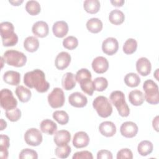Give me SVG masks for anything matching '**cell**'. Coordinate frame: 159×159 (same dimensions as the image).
<instances>
[{
	"instance_id": "cell-37",
	"label": "cell",
	"mask_w": 159,
	"mask_h": 159,
	"mask_svg": "<svg viewBox=\"0 0 159 159\" xmlns=\"http://www.w3.org/2000/svg\"><path fill=\"white\" fill-rule=\"evenodd\" d=\"M94 89L97 91H103L108 86V81L104 77H98L93 81Z\"/></svg>"
},
{
	"instance_id": "cell-40",
	"label": "cell",
	"mask_w": 159,
	"mask_h": 159,
	"mask_svg": "<svg viewBox=\"0 0 159 159\" xmlns=\"http://www.w3.org/2000/svg\"><path fill=\"white\" fill-rule=\"evenodd\" d=\"M19 158L20 159H37L38 154L36 151L30 148H24L19 153Z\"/></svg>"
},
{
	"instance_id": "cell-34",
	"label": "cell",
	"mask_w": 159,
	"mask_h": 159,
	"mask_svg": "<svg viewBox=\"0 0 159 159\" xmlns=\"http://www.w3.org/2000/svg\"><path fill=\"white\" fill-rule=\"evenodd\" d=\"M26 11L31 16H36L40 13L41 7L39 2L37 1H29L25 4Z\"/></svg>"
},
{
	"instance_id": "cell-29",
	"label": "cell",
	"mask_w": 159,
	"mask_h": 159,
	"mask_svg": "<svg viewBox=\"0 0 159 159\" xmlns=\"http://www.w3.org/2000/svg\"><path fill=\"white\" fill-rule=\"evenodd\" d=\"M9 138L6 135H1L0 139V157L6 159L8 157V148L9 147Z\"/></svg>"
},
{
	"instance_id": "cell-1",
	"label": "cell",
	"mask_w": 159,
	"mask_h": 159,
	"mask_svg": "<svg viewBox=\"0 0 159 159\" xmlns=\"http://www.w3.org/2000/svg\"><path fill=\"white\" fill-rule=\"evenodd\" d=\"M24 83L29 88H34L39 93H45L49 88L50 84L45 80V75L43 71L35 69L27 72L24 76Z\"/></svg>"
},
{
	"instance_id": "cell-31",
	"label": "cell",
	"mask_w": 159,
	"mask_h": 159,
	"mask_svg": "<svg viewBox=\"0 0 159 159\" xmlns=\"http://www.w3.org/2000/svg\"><path fill=\"white\" fill-rule=\"evenodd\" d=\"M137 151L142 156H147L153 151V144L149 140L141 141L137 147Z\"/></svg>"
},
{
	"instance_id": "cell-43",
	"label": "cell",
	"mask_w": 159,
	"mask_h": 159,
	"mask_svg": "<svg viewBox=\"0 0 159 159\" xmlns=\"http://www.w3.org/2000/svg\"><path fill=\"white\" fill-rule=\"evenodd\" d=\"M117 159H123V158L132 159L133 153L132 151L129 148H122L117 152Z\"/></svg>"
},
{
	"instance_id": "cell-3",
	"label": "cell",
	"mask_w": 159,
	"mask_h": 159,
	"mask_svg": "<svg viewBox=\"0 0 159 159\" xmlns=\"http://www.w3.org/2000/svg\"><path fill=\"white\" fill-rule=\"evenodd\" d=\"M112 104L116 107L119 114L122 117H127L130 114V109L125 102V96L121 91H112L109 97Z\"/></svg>"
},
{
	"instance_id": "cell-24",
	"label": "cell",
	"mask_w": 159,
	"mask_h": 159,
	"mask_svg": "<svg viewBox=\"0 0 159 159\" xmlns=\"http://www.w3.org/2000/svg\"><path fill=\"white\" fill-rule=\"evenodd\" d=\"M61 85L66 91L71 90L76 86V80L74 75L71 72H67L63 75L61 79Z\"/></svg>"
},
{
	"instance_id": "cell-48",
	"label": "cell",
	"mask_w": 159,
	"mask_h": 159,
	"mask_svg": "<svg viewBox=\"0 0 159 159\" xmlns=\"http://www.w3.org/2000/svg\"><path fill=\"white\" fill-rule=\"evenodd\" d=\"M9 2L12 5V6H19L21 3L23 2V1H9Z\"/></svg>"
},
{
	"instance_id": "cell-32",
	"label": "cell",
	"mask_w": 159,
	"mask_h": 159,
	"mask_svg": "<svg viewBox=\"0 0 159 159\" xmlns=\"http://www.w3.org/2000/svg\"><path fill=\"white\" fill-rule=\"evenodd\" d=\"M124 82L127 86L134 88L139 85L140 83V78L137 74L135 73H129L125 76Z\"/></svg>"
},
{
	"instance_id": "cell-20",
	"label": "cell",
	"mask_w": 159,
	"mask_h": 159,
	"mask_svg": "<svg viewBox=\"0 0 159 159\" xmlns=\"http://www.w3.org/2000/svg\"><path fill=\"white\" fill-rule=\"evenodd\" d=\"M99 130L102 135L106 137H111L116 134V127L111 121H104L100 124Z\"/></svg>"
},
{
	"instance_id": "cell-10",
	"label": "cell",
	"mask_w": 159,
	"mask_h": 159,
	"mask_svg": "<svg viewBox=\"0 0 159 159\" xmlns=\"http://www.w3.org/2000/svg\"><path fill=\"white\" fill-rule=\"evenodd\" d=\"M119 49V43L116 39L108 37L102 43V52L107 55H113Z\"/></svg>"
},
{
	"instance_id": "cell-47",
	"label": "cell",
	"mask_w": 159,
	"mask_h": 159,
	"mask_svg": "<svg viewBox=\"0 0 159 159\" xmlns=\"http://www.w3.org/2000/svg\"><path fill=\"white\" fill-rule=\"evenodd\" d=\"M152 125L154 129L158 132V116H157L152 121Z\"/></svg>"
},
{
	"instance_id": "cell-6",
	"label": "cell",
	"mask_w": 159,
	"mask_h": 159,
	"mask_svg": "<svg viewBox=\"0 0 159 159\" xmlns=\"http://www.w3.org/2000/svg\"><path fill=\"white\" fill-rule=\"evenodd\" d=\"M93 107L96 111L98 114L102 118L108 117L112 112V105L108 99L103 96H99L94 99Z\"/></svg>"
},
{
	"instance_id": "cell-28",
	"label": "cell",
	"mask_w": 159,
	"mask_h": 159,
	"mask_svg": "<svg viewBox=\"0 0 159 159\" xmlns=\"http://www.w3.org/2000/svg\"><path fill=\"white\" fill-rule=\"evenodd\" d=\"M109 20L112 24L120 25L124 22L125 20V15L119 9H114L110 12Z\"/></svg>"
},
{
	"instance_id": "cell-23",
	"label": "cell",
	"mask_w": 159,
	"mask_h": 159,
	"mask_svg": "<svg viewBox=\"0 0 159 159\" xmlns=\"http://www.w3.org/2000/svg\"><path fill=\"white\" fill-rule=\"evenodd\" d=\"M129 101L134 106H141L145 101L144 94L139 89L132 90L129 94Z\"/></svg>"
},
{
	"instance_id": "cell-30",
	"label": "cell",
	"mask_w": 159,
	"mask_h": 159,
	"mask_svg": "<svg viewBox=\"0 0 159 159\" xmlns=\"http://www.w3.org/2000/svg\"><path fill=\"white\" fill-rule=\"evenodd\" d=\"M100 2L98 0H86L83 3L84 10L89 14H96L100 9Z\"/></svg>"
},
{
	"instance_id": "cell-5",
	"label": "cell",
	"mask_w": 159,
	"mask_h": 159,
	"mask_svg": "<svg viewBox=\"0 0 159 159\" xmlns=\"http://www.w3.org/2000/svg\"><path fill=\"white\" fill-rule=\"evenodd\" d=\"M143 89L145 91L144 97L146 101L150 104H158L159 102V93L157 83L152 80H147L143 83Z\"/></svg>"
},
{
	"instance_id": "cell-18",
	"label": "cell",
	"mask_w": 159,
	"mask_h": 159,
	"mask_svg": "<svg viewBox=\"0 0 159 159\" xmlns=\"http://www.w3.org/2000/svg\"><path fill=\"white\" fill-rule=\"evenodd\" d=\"M71 140L70 133L66 130H60L55 132L53 141L57 146H63L67 145Z\"/></svg>"
},
{
	"instance_id": "cell-36",
	"label": "cell",
	"mask_w": 159,
	"mask_h": 159,
	"mask_svg": "<svg viewBox=\"0 0 159 159\" xmlns=\"http://www.w3.org/2000/svg\"><path fill=\"white\" fill-rule=\"evenodd\" d=\"M53 118L60 125H65L68 122L69 116L65 111H55L53 113Z\"/></svg>"
},
{
	"instance_id": "cell-38",
	"label": "cell",
	"mask_w": 159,
	"mask_h": 159,
	"mask_svg": "<svg viewBox=\"0 0 159 159\" xmlns=\"http://www.w3.org/2000/svg\"><path fill=\"white\" fill-rule=\"evenodd\" d=\"M71 152L70 146L68 144L63 146H57L55 148V153L57 157L60 158H67Z\"/></svg>"
},
{
	"instance_id": "cell-44",
	"label": "cell",
	"mask_w": 159,
	"mask_h": 159,
	"mask_svg": "<svg viewBox=\"0 0 159 159\" xmlns=\"http://www.w3.org/2000/svg\"><path fill=\"white\" fill-rule=\"evenodd\" d=\"M72 158L73 159H93V156L91 152L87 150H84V151L76 152L73 155Z\"/></svg>"
},
{
	"instance_id": "cell-46",
	"label": "cell",
	"mask_w": 159,
	"mask_h": 159,
	"mask_svg": "<svg viewBox=\"0 0 159 159\" xmlns=\"http://www.w3.org/2000/svg\"><path fill=\"white\" fill-rule=\"evenodd\" d=\"M125 1L124 0H114L111 1V3L116 7H121L124 4Z\"/></svg>"
},
{
	"instance_id": "cell-25",
	"label": "cell",
	"mask_w": 159,
	"mask_h": 159,
	"mask_svg": "<svg viewBox=\"0 0 159 159\" xmlns=\"http://www.w3.org/2000/svg\"><path fill=\"white\" fill-rule=\"evenodd\" d=\"M102 22L98 18H91L86 22V28L91 33L97 34L102 29Z\"/></svg>"
},
{
	"instance_id": "cell-33",
	"label": "cell",
	"mask_w": 159,
	"mask_h": 159,
	"mask_svg": "<svg viewBox=\"0 0 159 159\" xmlns=\"http://www.w3.org/2000/svg\"><path fill=\"white\" fill-rule=\"evenodd\" d=\"M79 84H80V87L81 90L88 94L89 96H92L93 94V92L94 91L93 86V81L91 80V78H84L81 80Z\"/></svg>"
},
{
	"instance_id": "cell-26",
	"label": "cell",
	"mask_w": 159,
	"mask_h": 159,
	"mask_svg": "<svg viewBox=\"0 0 159 159\" xmlns=\"http://www.w3.org/2000/svg\"><path fill=\"white\" fill-rule=\"evenodd\" d=\"M15 92L19 101L22 102H28L32 96V93L30 90L22 85L17 86L16 88Z\"/></svg>"
},
{
	"instance_id": "cell-17",
	"label": "cell",
	"mask_w": 159,
	"mask_h": 159,
	"mask_svg": "<svg viewBox=\"0 0 159 159\" xmlns=\"http://www.w3.org/2000/svg\"><path fill=\"white\" fill-rule=\"evenodd\" d=\"M89 143V137L87 133L83 131L76 132L73 139V145L77 148L86 147Z\"/></svg>"
},
{
	"instance_id": "cell-8",
	"label": "cell",
	"mask_w": 159,
	"mask_h": 159,
	"mask_svg": "<svg viewBox=\"0 0 159 159\" xmlns=\"http://www.w3.org/2000/svg\"><path fill=\"white\" fill-rule=\"evenodd\" d=\"M48 102L54 109L61 107L65 101V97L63 91L60 88H55L48 95Z\"/></svg>"
},
{
	"instance_id": "cell-12",
	"label": "cell",
	"mask_w": 159,
	"mask_h": 159,
	"mask_svg": "<svg viewBox=\"0 0 159 159\" xmlns=\"http://www.w3.org/2000/svg\"><path fill=\"white\" fill-rule=\"evenodd\" d=\"M68 102L73 107H83L87 104L88 99L86 96L81 93L75 92L69 96Z\"/></svg>"
},
{
	"instance_id": "cell-16",
	"label": "cell",
	"mask_w": 159,
	"mask_h": 159,
	"mask_svg": "<svg viewBox=\"0 0 159 159\" xmlns=\"http://www.w3.org/2000/svg\"><path fill=\"white\" fill-rule=\"evenodd\" d=\"M32 33L37 37L43 38L47 36L49 32L48 25L47 22L39 20L34 24L32 27Z\"/></svg>"
},
{
	"instance_id": "cell-35",
	"label": "cell",
	"mask_w": 159,
	"mask_h": 159,
	"mask_svg": "<svg viewBox=\"0 0 159 159\" xmlns=\"http://www.w3.org/2000/svg\"><path fill=\"white\" fill-rule=\"evenodd\" d=\"M137 48V42L134 39H128L123 45V51L127 55L134 53Z\"/></svg>"
},
{
	"instance_id": "cell-4",
	"label": "cell",
	"mask_w": 159,
	"mask_h": 159,
	"mask_svg": "<svg viewBox=\"0 0 159 159\" xmlns=\"http://www.w3.org/2000/svg\"><path fill=\"white\" fill-rule=\"evenodd\" d=\"M4 61L10 66L15 67H22L27 62V57L22 52L15 50H8L4 53L2 56Z\"/></svg>"
},
{
	"instance_id": "cell-15",
	"label": "cell",
	"mask_w": 159,
	"mask_h": 159,
	"mask_svg": "<svg viewBox=\"0 0 159 159\" xmlns=\"http://www.w3.org/2000/svg\"><path fill=\"white\" fill-rule=\"evenodd\" d=\"M71 60V55L68 52H61L56 57L55 61V66L58 70H63L69 66Z\"/></svg>"
},
{
	"instance_id": "cell-14",
	"label": "cell",
	"mask_w": 159,
	"mask_h": 159,
	"mask_svg": "<svg viewBox=\"0 0 159 159\" xmlns=\"http://www.w3.org/2000/svg\"><path fill=\"white\" fill-rule=\"evenodd\" d=\"M136 70L143 76L148 75L152 70V65L150 60L145 57L139 58L136 62Z\"/></svg>"
},
{
	"instance_id": "cell-49",
	"label": "cell",
	"mask_w": 159,
	"mask_h": 159,
	"mask_svg": "<svg viewBox=\"0 0 159 159\" xmlns=\"http://www.w3.org/2000/svg\"><path fill=\"white\" fill-rule=\"evenodd\" d=\"M7 127V122L1 119V130H4Z\"/></svg>"
},
{
	"instance_id": "cell-9",
	"label": "cell",
	"mask_w": 159,
	"mask_h": 159,
	"mask_svg": "<svg viewBox=\"0 0 159 159\" xmlns=\"http://www.w3.org/2000/svg\"><path fill=\"white\" fill-rule=\"evenodd\" d=\"M24 140L29 145L36 147L39 145L43 140L41 132L36 128L28 129L24 136Z\"/></svg>"
},
{
	"instance_id": "cell-21",
	"label": "cell",
	"mask_w": 159,
	"mask_h": 159,
	"mask_svg": "<svg viewBox=\"0 0 159 159\" xmlns=\"http://www.w3.org/2000/svg\"><path fill=\"white\" fill-rule=\"evenodd\" d=\"M3 80L8 84L17 86L20 81V75L16 71H7L3 75Z\"/></svg>"
},
{
	"instance_id": "cell-42",
	"label": "cell",
	"mask_w": 159,
	"mask_h": 159,
	"mask_svg": "<svg viewBox=\"0 0 159 159\" xmlns=\"http://www.w3.org/2000/svg\"><path fill=\"white\" fill-rule=\"evenodd\" d=\"M75 80L79 83V82L84 78H91L92 76H91V73L90 72V71H89L88 69L86 68H81L80 70H78L76 75H75Z\"/></svg>"
},
{
	"instance_id": "cell-2",
	"label": "cell",
	"mask_w": 159,
	"mask_h": 159,
	"mask_svg": "<svg viewBox=\"0 0 159 159\" xmlns=\"http://www.w3.org/2000/svg\"><path fill=\"white\" fill-rule=\"evenodd\" d=\"M1 36L4 47H12L18 42V37L14 32L13 24L10 22H2L0 24Z\"/></svg>"
},
{
	"instance_id": "cell-7",
	"label": "cell",
	"mask_w": 159,
	"mask_h": 159,
	"mask_svg": "<svg viewBox=\"0 0 159 159\" xmlns=\"http://www.w3.org/2000/svg\"><path fill=\"white\" fill-rule=\"evenodd\" d=\"M0 101L2 108L6 111L15 109L17 106V101L14 97L12 92L7 88L1 90Z\"/></svg>"
},
{
	"instance_id": "cell-22",
	"label": "cell",
	"mask_w": 159,
	"mask_h": 159,
	"mask_svg": "<svg viewBox=\"0 0 159 159\" xmlns=\"http://www.w3.org/2000/svg\"><path fill=\"white\" fill-rule=\"evenodd\" d=\"M40 130L48 135H53L57 130V125L55 122L50 119L43 120L40 124Z\"/></svg>"
},
{
	"instance_id": "cell-19",
	"label": "cell",
	"mask_w": 159,
	"mask_h": 159,
	"mask_svg": "<svg viewBox=\"0 0 159 159\" xmlns=\"http://www.w3.org/2000/svg\"><path fill=\"white\" fill-rule=\"evenodd\" d=\"M52 32L54 35L57 37H64L68 32V24L64 20L55 22L52 27Z\"/></svg>"
},
{
	"instance_id": "cell-45",
	"label": "cell",
	"mask_w": 159,
	"mask_h": 159,
	"mask_svg": "<svg viewBox=\"0 0 159 159\" xmlns=\"http://www.w3.org/2000/svg\"><path fill=\"white\" fill-rule=\"evenodd\" d=\"M112 153L107 150H101L97 153L98 159H112Z\"/></svg>"
},
{
	"instance_id": "cell-13",
	"label": "cell",
	"mask_w": 159,
	"mask_h": 159,
	"mask_svg": "<svg viewBox=\"0 0 159 159\" xmlns=\"http://www.w3.org/2000/svg\"><path fill=\"white\" fill-rule=\"evenodd\" d=\"M91 65L93 70L98 74L105 73L109 68V62L107 60L102 56L96 57L93 60Z\"/></svg>"
},
{
	"instance_id": "cell-11",
	"label": "cell",
	"mask_w": 159,
	"mask_h": 159,
	"mask_svg": "<svg viewBox=\"0 0 159 159\" xmlns=\"http://www.w3.org/2000/svg\"><path fill=\"white\" fill-rule=\"evenodd\" d=\"M138 130V126L135 123L132 121L124 122L120 127L121 135L126 138H132L135 137L137 135Z\"/></svg>"
},
{
	"instance_id": "cell-41",
	"label": "cell",
	"mask_w": 159,
	"mask_h": 159,
	"mask_svg": "<svg viewBox=\"0 0 159 159\" xmlns=\"http://www.w3.org/2000/svg\"><path fill=\"white\" fill-rule=\"evenodd\" d=\"M6 116L10 121L16 122L21 117V111L19 108L6 111Z\"/></svg>"
},
{
	"instance_id": "cell-27",
	"label": "cell",
	"mask_w": 159,
	"mask_h": 159,
	"mask_svg": "<svg viewBox=\"0 0 159 159\" xmlns=\"http://www.w3.org/2000/svg\"><path fill=\"white\" fill-rule=\"evenodd\" d=\"M24 47L27 52H34L39 47V40L34 36L27 37L24 41Z\"/></svg>"
},
{
	"instance_id": "cell-39",
	"label": "cell",
	"mask_w": 159,
	"mask_h": 159,
	"mask_svg": "<svg viewBox=\"0 0 159 159\" xmlns=\"http://www.w3.org/2000/svg\"><path fill=\"white\" fill-rule=\"evenodd\" d=\"M63 47L68 50H73L78 45V40L74 36H68L63 40Z\"/></svg>"
}]
</instances>
